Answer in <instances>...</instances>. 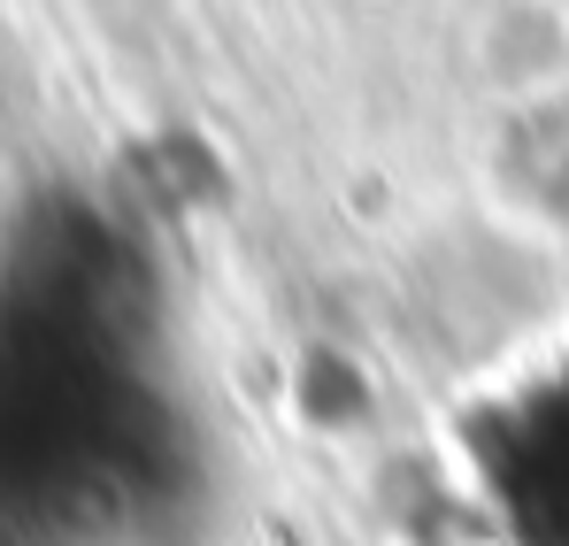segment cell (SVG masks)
Returning a JSON list of instances; mask_svg holds the SVG:
<instances>
[{
  "mask_svg": "<svg viewBox=\"0 0 569 546\" xmlns=\"http://www.w3.org/2000/svg\"><path fill=\"white\" fill-rule=\"evenodd\" d=\"M485 477L523 546H569V377L500 408L485 431Z\"/></svg>",
  "mask_w": 569,
  "mask_h": 546,
  "instance_id": "obj_1",
  "label": "cell"
}]
</instances>
